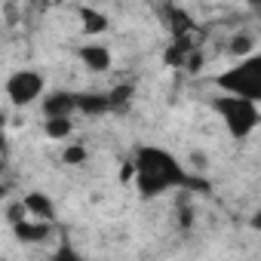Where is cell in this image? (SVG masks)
I'll list each match as a JSON object with an SVG mask.
<instances>
[{
	"mask_svg": "<svg viewBox=\"0 0 261 261\" xmlns=\"http://www.w3.org/2000/svg\"><path fill=\"white\" fill-rule=\"evenodd\" d=\"M49 261H86V258H83L71 243H62V246L53 252V258H49Z\"/></svg>",
	"mask_w": 261,
	"mask_h": 261,
	"instance_id": "obj_14",
	"label": "cell"
},
{
	"mask_svg": "<svg viewBox=\"0 0 261 261\" xmlns=\"http://www.w3.org/2000/svg\"><path fill=\"white\" fill-rule=\"evenodd\" d=\"M129 95H133V86H117L114 92H108V98H111V108H117V105H126V101H129Z\"/></svg>",
	"mask_w": 261,
	"mask_h": 261,
	"instance_id": "obj_15",
	"label": "cell"
},
{
	"mask_svg": "<svg viewBox=\"0 0 261 261\" xmlns=\"http://www.w3.org/2000/svg\"><path fill=\"white\" fill-rule=\"evenodd\" d=\"M77 105H80L83 114H105V111H111L108 92H101V95H95V92H77Z\"/></svg>",
	"mask_w": 261,
	"mask_h": 261,
	"instance_id": "obj_10",
	"label": "cell"
},
{
	"mask_svg": "<svg viewBox=\"0 0 261 261\" xmlns=\"http://www.w3.org/2000/svg\"><path fill=\"white\" fill-rule=\"evenodd\" d=\"M252 46H255V37H252V34H246V31L233 34V37H230V43H227V49H230L233 56H240V59L252 56Z\"/></svg>",
	"mask_w": 261,
	"mask_h": 261,
	"instance_id": "obj_12",
	"label": "cell"
},
{
	"mask_svg": "<svg viewBox=\"0 0 261 261\" xmlns=\"http://www.w3.org/2000/svg\"><path fill=\"white\" fill-rule=\"evenodd\" d=\"M83 160H86V148L83 145H74V148L65 151V163H83Z\"/></svg>",
	"mask_w": 261,
	"mask_h": 261,
	"instance_id": "obj_16",
	"label": "cell"
},
{
	"mask_svg": "<svg viewBox=\"0 0 261 261\" xmlns=\"http://www.w3.org/2000/svg\"><path fill=\"white\" fill-rule=\"evenodd\" d=\"M249 224H252V227H255V230H261V209H258V212H255V215H252V218H249Z\"/></svg>",
	"mask_w": 261,
	"mask_h": 261,
	"instance_id": "obj_17",
	"label": "cell"
},
{
	"mask_svg": "<svg viewBox=\"0 0 261 261\" xmlns=\"http://www.w3.org/2000/svg\"><path fill=\"white\" fill-rule=\"evenodd\" d=\"M22 203H25V209H28V215H31L34 221H46V224L56 221V206H53V200H49L46 194L31 191V194L22 197Z\"/></svg>",
	"mask_w": 261,
	"mask_h": 261,
	"instance_id": "obj_6",
	"label": "cell"
},
{
	"mask_svg": "<svg viewBox=\"0 0 261 261\" xmlns=\"http://www.w3.org/2000/svg\"><path fill=\"white\" fill-rule=\"evenodd\" d=\"M136 163V188L145 200H154L166 191H181L194 185V175L185 172V166L163 148H154V145H145L136 151L133 157Z\"/></svg>",
	"mask_w": 261,
	"mask_h": 261,
	"instance_id": "obj_1",
	"label": "cell"
},
{
	"mask_svg": "<svg viewBox=\"0 0 261 261\" xmlns=\"http://www.w3.org/2000/svg\"><path fill=\"white\" fill-rule=\"evenodd\" d=\"M77 53H80V62H83L89 71H95V74H105V71L111 68V49L101 46V43H83Z\"/></svg>",
	"mask_w": 261,
	"mask_h": 261,
	"instance_id": "obj_7",
	"label": "cell"
},
{
	"mask_svg": "<svg viewBox=\"0 0 261 261\" xmlns=\"http://www.w3.org/2000/svg\"><path fill=\"white\" fill-rule=\"evenodd\" d=\"M71 129H74L71 117H53V120H46V136L49 139H68Z\"/></svg>",
	"mask_w": 261,
	"mask_h": 261,
	"instance_id": "obj_13",
	"label": "cell"
},
{
	"mask_svg": "<svg viewBox=\"0 0 261 261\" xmlns=\"http://www.w3.org/2000/svg\"><path fill=\"white\" fill-rule=\"evenodd\" d=\"M80 19H83V31H86V34H101V31H108V16L98 13V10L83 7V10H80Z\"/></svg>",
	"mask_w": 261,
	"mask_h": 261,
	"instance_id": "obj_11",
	"label": "cell"
},
{
	"mask_svg": "<svg viewBox=\"0 0 261 261\" xmlns=\"http://www.w3.org/2000/svg\"><path fill=\"white\" fill-rule=\"evenodd\" d=\"M212 108L221 114L227 133L233 139H246L255 133V126L261 123V114H258V105L255 101H246V98H233V95H221L212 101Z\"/></svg>",
	"mask_w": 261,
	"mask_h": 261,
	"instance_id": "obj_3",
	"label": "cell"
},
{
	"mask_svg": "<svg viewBox=\"0 0 261 261\" xmlns=\"http://www.w3.org/2000/svg\"><path fill=\"white\" fill-rule=\"evenodd\" d=\"M215 86L233 98H246L258 105L261 101V53H252L237 65H230L224 74L215 77Z\"/></svg>",
	"mask_w": 261,
	"mask_h": 261,
	"instance_id": "obj_2",
	"label": "cell"
},
{
	"mask_svg": "<svg viewBox=\"0 0 261 261\" xmlns=\"http://www.w3.org/2000/svg\"><path fill=\"white\" fill-rule=\"evenodd\" d=\"M43 77L37 74V71H16V74H10V80H7V98L13 101V105H31V101H37L40 95H43Z\"/></svg>",
	"mask_w": 261,
	"mask_h": 261,
	"instance_id": "obj_4",
	"label": "cell"
},
{
	"mask_svg": "<svg viewBox=\"0 0 261 261\" xmlns=\"http://www.w3.org/2000/svg\"><path fill=\"white\" fill-rule=\"evenodd\" d=\"M160 16L166 19V25H169L172 37H188V34H191V28H194L191 16H188V13H181L178 7H163V10H160Z\"/></svg>",
	"mask_w": 261,
	"mask_h": 261,
	"instance_id": "obj_8",
	"label": "cell"
},
{
	"mask_svg": "<svg viewBox=\"0 0 261 261\" xmlns=\"http://www.w3.org/2000/svg\"><path fill=\"white\" fill-rule=\"evenodd\" d=\"M74 111H80L77 92H49V95L43 98V114H46V120H53V117H71Z\"/></svg>",
	"mask_w": 261,
	"mask_h": 261,
	"instance_id": "obj_5",
	"label": "cell"
},
{
	"mask_svg": "<svg viewBox=\"0 0 261 261\" xmlns=\"http://www.w3.org/2000/svg\"><path fill=\"white\" fill-rule=\"evenodd\" d=\"M49 227L53 224H46V221H19V224H13V230L22 243H43L49 237Z\"/></svg>",
	"mask_w": 261,
	"mask_h": 261,
	"instance_id": "obj_9",
	"label": "cell"
}]
</instances>
